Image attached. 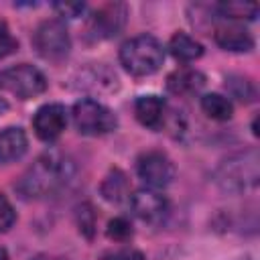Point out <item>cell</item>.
<instances>
[{
  "label": "cell",
  "mask_w": 260,
  "mask_h": 260,
  "mask_svg": "<svg viewBox=\"0 0 260 260\" xmlns=\"http://www.w3.org/2000/svg\"><path fill=\"white\" fill-rule=\"evenodd\" d=\"M130 209L132 213L146 221V223H158L165 219L169 211V201L165 195H160L154 189H138L130 195Z\"/></svg>",
  "instance_id": "10"
},
{
  "label": "cell",
  "mask_w": 260,
  "mask_h": 260,
  "mask_svg": "<svg viewBox=\"0 0 260 260\" xmlns=\"http://www.w3.org/2000/svg\"><path fill=\"white\" fill-rule=\"evenodd\" d=\"M6 110H8V104H6V100H4V98H0V116H2Z\"/></svg>",
  "instance_id": "27"
},
{
  "label": "cell",
  "mask_w": 260,
  "mask_h": 260,
  "mask_svg": "<svg viewBox=\"0 0 260 260\" xmlns=\"http://www.w3.org/2000/svg\"><path fill=\"white\" fill-rule=\"evenodd\" d=\"M0 87L18 100H30L45 93L47 79L41 69L28 63H20L0 71Z\"/></svg>",
  "instance_id": "5"
},
{
  "label": "cell",
  "mask_w": 260,
  "mask_h": 260,
  "mask_svg": "<svg viewBox=\"0 0 260 260\" xmlns=\"http://www.w3.org/2000/svg\"><path fill=\"white\" fill-rule=\"evenodd\" d=\"M169 51L175 59L189 63V61H195L203 55V45L187 32H175L169 41Z\"/></svg>",
  "instance_id": "17"
},
{
  "label": "cell",
  "mask_w": 260,
  "mask_h": 260,
  "mask_svg": "<svg viewBox=\"0 0 260 260\" xmlns=\"http://www.w3.org/2000/svg\"><path fill=\"white\" fill-rule=\"evenodd\" d=\"M136 173L148 189H165L175 179V165L173 160L160 150L142 152L136 160Z\"/></svg>",
  "instance_id": "8"
},
{
  "label": "cell",
  "mask_w": 260,
  "mask_h": 260,
  "mask_svg": "<svg viewBox=\"0 0 260 260\" xmlns=\"http://www.w3.org/2000/svg\"><path fill=\"white\" fill-rule=\"evenodd\" d=\"M28 148L26 132L20 126H10L0 132V162H14L18 160Z\"/></svg>",
  "instance_id": "15"
},
{
  "label": "cell",
  "mask_w": 260,
  "mask_h": 260,
  "mask_svg": "<svg viewBox=\"0 0 260 260\" xmlns=\"http://www.w3.org/2000/svg\"><path fill=\"white\" fill-rule=\"evenodd\" d=\"M213 179L221 191L242 193L258 185V152L254 148L236 152L219 162Z\"/></svg>",
  "instance_id": "3"
},
{
  "label": "cell",
  "mask_w": 260,
  "mask_h": 260,
  "mask_svg": "<svg viewBox=\"0 0 260 260\" xmlns=\"http://www.w3.org/2000/svg\"><path fill=\"white\" fill-rule=\"evenodd\" d=\"M67 126V110L63 104H45L32 116V130L43 142L57 140Z\"/></svg>",
  "instance_id": "9"
},
{
  "label": "cell",
  "mask_w": 260,
  "mask_h": 260,
  "mask_svg": "<svg viewBox=\"0 0 260 260\" xmlns=\"http://www.w3.org/2000/svg\"><path fill=\"white\" fill-rule=\"evenodd\" d=\"M136 120L150 130H162L169 122V106L158 95H140L134 102Z\"/></svg>",
  "instance_id": "12"
},
{
  "label": "cell",
  "mask_w": 260,
  "mask_h": 260,
  "mask_svg": "<svg viewBox=\"0 0 260 260\" xmlns=\"http://www.w3.org/2000/svg\"><path fill=\"white\" fill-rule=\"evenodd\" d=\"M77 225H79V232L85 236V238H91L93 236V230H95V213L91 209L89 203H81L77 207Z\"/></svg>",
  "instance_id": "22"
},
{
  "label": "cell",
  "mask_w": 260,
  "mask_h": 260,
  "mask_svg": "<svg viewBox=\"0 0 260 260\" xmlns=\"http://www.w3.org/2000/svg\"><path fill=\"white\" fill-rule=\"evenodd\" d=\"M0 260H8V252L4 246H0Z\"/></svg>",
  "instance_id": "28"
},
{
  "label": "cell",
  "mask_w": 260,
  "mask_h": 260,
  "mask_svg": "<svg viewBox=\"0 0 260 260\" xmlns=\"http://www.w3.org/2000/svg\"><path fill=\"white\" fill-rule=\"evenodd\" d=\"M215 43L223 49V51H232V53H248L254 49V37L250 35V30H246L242 24L238 22H225L215 26Z\"/></svg>",
  "instance_id": "13"
},
{
  "label": "cell",
  "mask_w": 260,
  "mask_h": 260,
  "mask_svg": "<svg viewBox=\"0 0 260 260\" xmlns=\"http://www.w3.org/2000/svg\"><path fill=\"white\" fill-rule=\"evenodd\" d=\"M106 236L114 242H128L132 236H134V230H132V223L126 219V217H114L108 221V228H106Z\"/></svg>",
  "instance_id": "20"
},
{
  "label": "cell",
  "mask_w": 260,
  "mask_h": 260,
  "mask_svg": "<svg viewBox=\"0 0 260 260\" xmlns=\"http://www.w3.org/2000/svg\"><path fill=\"white\" fill-rule=\"evenodd\" d=\"M126 18H128L126 4H122V2L102 4L87 18V22H85V37L89 41L112 39V37H116L126 26Z\"/></svg>",
  "instance_id": "7"
},
{
  "label": "cell",
  "mask_w": 260,
  "mask_h": 260,
  "mask_svg": "<svg viewBox=\"0 0 260 260\" xmlns=\"http://www.w3.org/2000/svg\"><path fill=\"white\" fill-rule=\"evenodd\" d=\"M73 177V162L59 152L41 154L18 179L16 191L22 199H45L65 187Z\"/></svg>",
  "instance_id": "1"
},
{
  "label": "cell",
  "mask_w": 260,
  "mask_h": 260,
  "mask_svg": "<svg viewBox=\"0 0 260 260\" xmlns=\"http://www.w3.org/2000/svg\"><path fill=\"white\" fill-rule=\"evenodd\" d=\"M14 221H16V211H14L12 203L4 195H0V232L10 230Z\"/></svg>",
  "instance_id": "26"
},
{
  "label": "cell",
  "mask_w": 260,
  "mask_h": 260,
  "mask_svg": "<svg viewBox=\"0 0 260 260\" xmlns=\"http://www.w3.org/2000/svg\"><path fill=\"white\" fill-rule=\"evenodd\" d=\"M30 260H47V256H43V254H39V256H32Z\"/></svg>",
  "instance_id": "29"
},
{
  "label": "cell",
  "mask_w": 260,
  "mask_h": 260,
  "mask_svg": "<svg viewBox=\"0 0 260 260\" xmlns=\"http://www.w3.org/2000/svg\"><path fill=\"white\" fill-rule=\"evenodd\" d=\"M32 47L35 51L53 63H59L67 59L71 51V37L67 26L61 20H45L37 26L32 35Z\"/></svg>",
  "instance_id": "6"
},
{
  "label": "cell",
  "mask_w": 260,
  "mask_h": 260,
  "mask_svg": "<svg viewBox=\"0 0 260 260\" xmlns=\"http://www.w3.org/2000/svg\"><path fill=\"white\" fill-rule=\"evenodd\" d=\"M100 193L106 201L110 203H122L124 199H130V185H128V177L120 171V169H112L102 185H100Z\"/></svg>",
  "instance_id": "16"
},
{
  "label": "cell",
  "mask_w": 260,
  "mask_h": 260,
  "mask_svg": "<svg viewBox=\"0 0 260 260\" xmlns=\"http://www.w3.org/2000/svg\"><path fill=\"white\" fill-rule=\"evenodd\" d=\"M201 110H203L205 116H209L211 120H217V122H225L234 114L232 102L225 95H219V93H207V95H203L201 98Z\"/></svg>",
  "instance_id": "18"
},
{
  "label": "cell",
  "mask_w": 260,
  "mask_h": 260,
  "mask_svg": "<svg viewBox=\"0 0 260 260\" xmlns=\"http://www.w3.org/2000/svg\"><path fill=\"white\" fill-rule=\"evenodd\" d=\"M165 49L152 35H138L120 47V63L134 77H146L162 67Z\"/></svg>",
  "instance_id": "2"
},
{
  "label": "cell",
  "mask_w": 260,
  "mask_h": 260,
  "mask_svg": "<svg viewBox=\"0 0 260 260\" xmlns=\"http://www.w3.org/2000/svg\"><path fill=\"white\" fill-rule=\"evenodd\" d=\"M16 49H18V41L12 37L10 28H8L4 22H0V59H2V57H8V55L14 53Z\"/></svg>",
  "instance_id": "25"
},
{
  "label": "cell",
  "mask_w": 260,
  "mask_h": 260,
  "mask_svg": "<svg viewBox=\"0 0 260 260\" xmlns=\"http://www.w3.org/2000/svg\"><path fill=\"white\" fill-rule=\"evenodd\" d=\"M71 118L77 132L85 136H104L118 128V116L108 106L91 98H83L75 102L71 110Z\"/></svg>",
  "instance_id": "4"
},
{
  "label": "cell",
  "mask_w": 260,
  "mask_h": 260,
  "mask_svg": "<svg viewBox=\"0 0 260 260\" xmlns=\"http://www.w3.org/2000/svg\"><path fill=\"white\" fill-rule=\"evenodd\" d=\"M75 85L83 91H89V93H112L120 87L118 83V75L104 63H91L83 69L77 71L75 75Z\"/></svg>",
  "instance_id": "11"
},
{
  "label": "cell",
  "mask_w": 260,
  "mask_h": 260,
  "mask_svg": "<svg viewBox=\"0 0 260 260\" xmlns=\"http://www.w3.org/2000/svg\"><path fill=\"white\" fill-rule=\"evenodd\" d=\"M203 85H205V75L191 67H181L167 77V89L173 95H181V98L199 93Z\"/></svg>",
  "instance_id": "14"
},
{
  "label": "cell",
  "mask_w": 260,
  "mask_h": 260,
  "mask_svg": "<svg viewBox=\"0 0 260 260\" xmlns=\"http://www.w3.org/2000/svg\"><path fill=\"white\" fill-rule=\"evenodd\" d=\"M98 260H144V254L136 248L124 246V248H110L100 254Z\"/></svg>",
  "instance_id": "23"
},
{
  "label": "cell",
  "mask_w": 260,
  "mask_h": 260,
  "mask_svg": "<svg viewBox=\"0 0 260 260\" xmlns=\"http://www.w3.org/2000/svg\"><path fill=\"white\" fill-rule=\"evenodd\" d=\"M53 10L63 18H77L83 14L85 4L83 2H55Z\"/></svg>",
  "instance_id": "24"
},
{
  "label": "cell",
  "mask_w": 260,
  "mask_h": 260,
  "mask_svg": "<svg viewBox=\"0 0 260 260\" xmlns=\"http://www.w3.org/2000/svg\"><path fill=\"white\" fill-rule=\"evenodd\" d=\"M225 87H230V91L234 93V98H238L240 102H252L256 91H254V85L244 79V77H230L225 81Z\"/></svg>",
  "instance_id": "21"
},
{
  "label": "cell",
  "mask_w": 260,
  "mask_h": 260,
  "mask_svg": "<svg viewBox=\"0 0 260 260\" xmlns=\"http://www.w3.org/2000/svg\"><path fill=\"white\" fill-rule=\"evenodd\" d=\"M219 16L232 18V20H254L258 16V6L250 2H221L215 6Z\"/></svg>",
  "instance_id": "19"
}]
</instances>
